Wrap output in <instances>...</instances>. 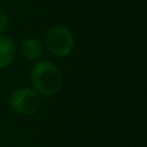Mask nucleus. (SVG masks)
Listing matches in <instances>:
<instances>
[{
	"instance_id": "f257e3e1",
	"label": "nucleus",
	"mask_w": 147,
	"mask_h": 147,
	"mask_svg": "<svg viewBox=\"0 0 147 147\" xmlns=\"http://www.w3.org/2000/svg\"><path fill=\"white\" fill-rule=\"evenodd\" d=\"M31 88L40 97L48 98L57 94L63 84L62 71L54 62L48 59H39L34 62L30 70Z\"/></svg>"
},
{
	"instance_id": "f03ea898",
	"label": "nucleus",
	"mask_w": 147,
	"mask_h": 147,
	"mask_svg": "<svg viewBox=\"0 0 147 147\" xmlns=\"http://www.w3.org/2000/svg\"><path fill=\"white\" fill-rule=\"evenodd\" d=\"M44 47L52 56L63 58L70 56L75 49V35L67 26H52L45 35Z\"/></svg>"
},
{
	"instance_id": "7ed1b4c3",
	"label": "nucleus",
	"mask_w": 147,
	"mask_h": 147,
	"mask_svg": "<svg viewBox=\"0 0 147 147\" xmlns=\"http://www.w3.org/2000/svg\"><path fill=\"white\" fill-rule=\"evenodd\" d=\"M9 107L21 116H31L40 109L41 97L31 86H18L8 98Z\"/></svg>"
},
{
	"instance_id": "20e7f679",
	"label": "nucleus",
	"mask_w": 147,
	"mask_h": 147,
	"mask_svg": "<svg viewBox=\"0 0 147 147\" xmlns=\"http://www.w3.org/2000/svg\"><path fill=\"white\" fill-rule=\"evenodd\" d=\"M21 53L28 62H36L44 56V43L39 38L27 36L21 43Z\"/></svg>"
},
{
	"instance_id": "39448f33",
	"label": "nucleus",
	"mask_w": 147,
	"mask_h": 147,
	"mask_svg": "<svg viewBox=\"0 0 147 147\" xmlns=\"http://www.w3.org/2000/svg\"><path fill=\"white\" fill-rule=\"evenodd\" d=\"M17 45L14 40L8 35H0V70L9 67L14 62Z\"/></svg>"
},
{
	"instance_id": "423d86ee",
	"label": "nucleus",
	"mask_w": 147,
	"mask_h": 147,
	"mask_svg": "<svg viewBox=\"0 0 147 147\" xmlns=\"http://www.w3.org/2000/svg\"><path fill=\"white\" fill-rule=\"evenodd\" d=\"M10 26V16L7 10L0 9V35L5 32Z\"/></svg>"
}]
</instances>
